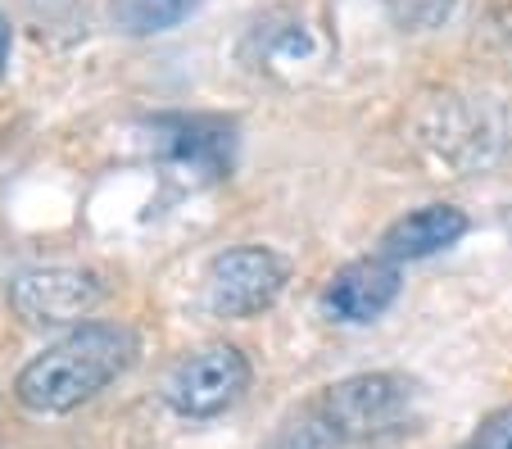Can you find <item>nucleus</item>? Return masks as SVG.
Returning a JSON list of instances; mask_svg holds the SVG:
<instances>
[{
	"label": "nucleus",
	"instance_id": "f257e3e1",
	"mask_svg": "<svg viewBox=\"0 0 512 449\" xmlns=\"http://www.w3.org/2000/svg\"><path fill=\"white\" fill-rule=\"evenodd\" d=\"M136 332L127 323L87 318L73 332H64L55 345L32 354L23 372L14 377V395L28 413H73L87 400H96L105 386H114L136 363Z\"/></svg>",
	"mask_w": 512,
	"mask_h": 449
},
{
	"label": "nucleus",
	"instance_id": "f03ea898",
	"mask_svg": "<svg viewBox=\"0 0 512 449\" xmlns=\"http://www.w3.org/2000/svg\"><path fill=\"white\" fill-rule=\"evenodd\" d=\"M417 381L404 372H354L281 418L268 449H345L377 440L408 418Z\"/></svg>",
	"mask_w": 512,
	"mask_h": 449
},
{
	"label": "nucleus",
	"instance_id": "7ed1b4c3",
	"mask_svg": "<svg viewBox=\"0 0 512 449\" xmlns=\"http://www.w3.org/2000/svg\"><path fill=\"white\" fill-rule=\"evenodd\" d=\"M245 391H250V359L227 341L182 354L164 377V400L182 418H218Z\"/></svg>",
	"mask_w": 512,
	"mask_h": 449
},
{
	"label": "nucleus",
	"instance_id": "20e7f679",
	"mask_svg": "<svg viewBox=\"0 0 512 449\" xmlns=\"http://www.w3.org/2000/svg\"><path fill=\"white\" fill-rule=\"evenodd\" d=\"M290 268L268 245H232L218 250L204 268V304L218 318H254L272 309L277 295L286 291Z\"/></svg>",
	"mask_w": 512,
	"mask_h": 449
},
{
	"label": "nucleus",
	"instance_id": "39448f33",
	"mask_svg": "<svg viewBox=\"0 0 512 449\" xmlns=\"http://www.w3.org/2000/svg\"><path fill=\"white\" fill-rule=\"evenodd\" d=\"M105 295L91 268L78 264H46V268H23L10 282L5 300H10L14 318L28 327H59V323H82Z\"/></svg>",
	"mask_w": 512,
	"mask_h": 449
},
{
	"label": "nucleus",
	"instance_id": "423d86ee",
	"mask_svg": "<svg viewBox=\"0 0 512 449\" xmlns=\"http://www.w3.org/2000/svg\"><path fill=\"white\" fill-rule=\"evenodd\" d=\"M399 264L372 254V259H354V264L336 268L331 282L322 286V309L327 318L349 327H363V323H377L381 313L399 300Z\"/></svg>",
	"mask_w": 512,
	"mask_h": 449
},
{
	"label": "nucleus",
	"instance_id": "0eeeda50",
	"mask_svg": "<svg viewBox=\"0 0 512 449\" xmlns=\"http://www.w3.org/2000/svg\"><path fill=\"white\" fill-rule=\"evenodd\" d=\"M254 64L268 73L300 78L304 69H322L331 55V41L322 37V23H313L304 10H272L250 32Z\"/></svg>",
	"mask_w": 512,
	"mask_h": 449
},
{
	"label": "nucleus",
	"instance_id": "6e6552de",
	"mask_svg": "<svg viewBox=\"0 0 512 449\" xmlns=\"http://www.w3.org/2000/svg\"><path fill=\"white\" fill-rule=\"evenodd\" d=\"M159 132V150H164L173 164L195 168L204 177H223L232 173V159H236V123L227 118H204V114H173V118H159L155 123Z\"/></svg>",
	"mask_w": 512,
	"mask_h": 449
},
{
	"label": "nucleus",
	"instance_id": "1a4fd4ad",
	"mask_svg": "<svg viewBox=\"0 0 512 449\" xmlns=\"http://www.w3.org/2000/svg\"><path fill=\"white\" fill-rule=\"evenodd\" d=\"M467 236V214L458 205H422L413 214L395 218L381 232L377 254L390 264H413V259H431V254L449 250Z\"/></svg>",
	"mask_w": 512,
	"mask_h": 449
},
{
	"label": "nucleus",
	"instance_id": "9d476101",
	"mask_svg": "<svg viewBox=\"0 0 512 449\" xmlns=\"http://www.w3.org/2000/svg\"><path fill=\"white\" fill-rule=\"evenodd\" d=\"M195 10V0H109V19L127 37H155L168 32Z\"/></svg>",
	"mask_w": 512,
	"mask_h": 449
},
{
	"label": "nucleus",
	"instance_id": "9b49d317",
	"mask_svg": "<svg viewBox=\"0 0 512 449\" xmlns=\"http://www.w3.org/2000/svg\"><path fill=\"white\" fill-rule=\"evenodd\" d=\"M386 14L399 32H431L454 14V0H386Z\"/></svg>",
	"mask_w": 512,
	"mask_h": 449
},
{
	"label": "nucleus",
	"instance_id": "f8f14e48",
	"mask_svg": "<svg viewBox=\"0 0 512 449\" xmlns=\"http://www.w3.org/2000/svg\"><path fill=\"white\" fill-rule=\"evenodd\" d=\"M472 449H512V404L508 409H494L490 418L476 427Z\"/></svg>",
	"mask_w": 512,
	"mask_h": 449
},
{
	"label": "nucleus",
	"instance_id": "ddd939ff",
	"mask_svg": "<svg viewBox=\"0 0 512 449\" xmlns=\"http://www.w3.org/2000/svg\"><path fill=\"white\" fill-rule=\"evenodd\" d=\"M10 46H14V28H10V19L0 14V73H5V64H10Z\"/></svg>",
	"mask_w": 512,
	"mask_h": 449
},
{
	"label": "nucleus",
	"instance_id": "4468645a",
	"mask_svg": "<svg viewBox=\"0 0 512 449\" xmlns=\"http://www.w3.org/2000/svg\"><path fill=\"white\" fill-rule=\"evenodd\" d=\"M467 449H472V445H467Z\"/></svg>",
	"mask_w": 512,
	"mask_h": 449
}]
</instances>
